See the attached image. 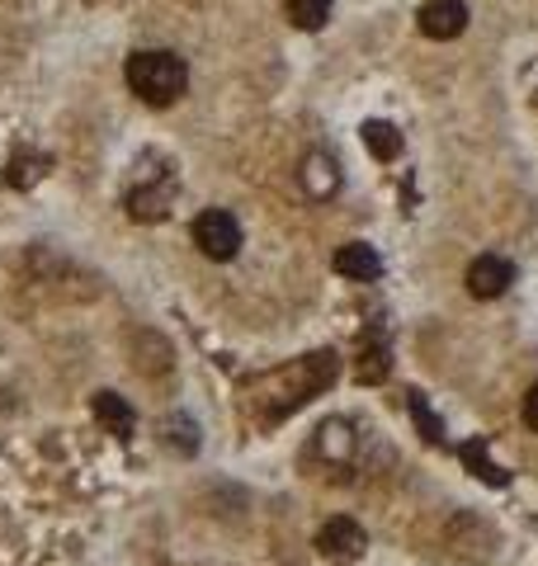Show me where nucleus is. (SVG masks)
Returning a JSON list of instances; mask_svg holds the SVG:
<instances>
[{"mask_svg":"<svg viewBox=\"0 0 538 566\" xmlns=\"http://www.w3.org/2000/svg\"><path fill=\"white\" fill-rule=\"evenodd\" d=\"M194 245L208 255V260H231L241 251V227L227 208H208L194 218Z\"/></svg>","mask_w":538,"mask_h":566,"instance_id":"nucleus-2","label":"nucleus"},{"mask_svg":"<svg viewBox=\"0 0 538 566\" xmlns=\"http://www.w3.org/2000/svg\"><path fill=\"white\" fill-rule=\"evenodd\" d=\"M354 374H359V382H383L387 378V349H379V345L364 349V359H359Z\"/></svg>","mask_w":538,"mask_h":566,"instance_id":"nucleus-16","label":"nucleus"},{"mask_svg":"<svg viewBox=\"0 0 538 566\" xmlns=\"http://www.w3.org/2000/svg\"><path fill=\"white\" fill-rule=\"evenodd\" d=\"M283 14H289L293 29H321L331 20V0H283Z\"/></svg>","mask_w":538,"mask_h":566,"instance_id":"nucleus-12","label":"nucleus"},{"mask_svg":"<svg viewBox=\"0 0 538 566\" xmlns=\"http://www.w3.org/2000/svg\"><path fill=\"white\" fill-rule=\"evenodd\" d=\"M317 547H321V557H331V562H354V557H364L369 534H364V528H359L354 520L335 515V520H327V524H321Z\"/></svg>","mask_w":538,"mask_h":566,"instance_id":"nucleus-3","label":"nucleus"},{"mask_svg":"<svg viewBox=\"0 0 538 566\" xmlns=\"http://www.w3.org/2000/svg\"><path fill=\"white\" fill-rule=\"evenodd\" d=\"M525 420H529L534 430H538V382L529 387V397H525Z\"/></svg>","mask_w":538,"mask_h":566,"instance_id":"nucleus-17","label":"nucleus"},{"mask_svg":"<svg viewBox=\"0 0 538 566\" xmlns=\"http://www.w3.org/2000/svg\"><path fill=\"white\" fill-rule=\"evenodd\" d=\"M359 133H364V147H369L373 156H379V161H397V156H402V133L392 128V123L369 118Z\"/></svg>","mask_w":538,"mask_h":566,"instance_id":"nucleus-10","label":"nucleus"},{"mask_svg":"<svg viewBox=\"0 0 538 566\" xmlns=\"http://www.w3.org/2000/svg\"><path fill=\"white\" fill-rule=\"evenodd\" d=\"M48 170V156H10V170H6V180L10 185H20V189H29L39 175Z\"/></svg>","mask_w":538,"mask_h":566,"instance_id":"nucleus-14","label":"nucleus"},{"mask_svg":"<svg viewBox=\"0 0 538 566\" xmlns=\"http://www.w3.org/2000/svg\"><path fill=\"white\" fill-rule=\"evenodd\" d=\"M458 458H463V468H468L477 482H487V486H506V482H510L506 468L492 463V453H487V444H482V439H468V444L458 449Z\"/></svg>","mask_w":538,"mask_h":566,"instance_id":"nucleus-9","label":"nucleus"},{"mask_svg":"<svg viewBox=\"0 0 538 566\" xmlns=\"http://www.w3.org/2000/svg\"><path fill=\"white\" fill-rule=\"evenodd\" d=\"M128 212L137 222H156V218H166L170 212V185L161 180V185H142V189H128Z\"/></svg>","mask_w":538,"mask_h":566,"instance_id":"nucleus-8","label":"nucleus"},{"mask_svg":"<svg viewBox=\"0 0 538 566\" xmlns=\"http://www.w3.org/2000/svg\"><path fill=\"white\" fill-rule=\"evenodd\" d=\"M161 434H166L170 449H179V453H194V449H199V439H194V420H185V416L161 420Z\"/></svg>","mask_w":538,"mask_h":566,"instance_id":"nucleus-15","label":"nucleus"},{"mask_svg":"<svg viewBox=\"0 0 538 566\" xmlns=\"http://www.w3.org/2000/svg\"><path fill=\"white\" fill-rule=\"evenodd\" d=\"M302 185H308V193H317V199L335 193L340 175H335V161H331V156H308V161H302Z\"/></svg>","mask_w":538,"mask_h":566,"instance_id":"nucleus-11","label":"nucleus"},{"mask_svg":"<svg viewBox=\"0 0 538 566\" xmlns=\"http://www.w3.org/2000/svg\"><path fill=\"white\" fill-rule=\"evenodd\" d=\"M90 411H95V420H100L114 439H128V434H133V424H137L133 406L123 401L118 392H95V401H90Z\"/></svg>","mask_w":538,"mask_h":566,"instance_id":"nucleus-7","label":"nucleus"},{"mask_svg":"<svg viewBox=\"0 0 538 566\" xmlns=\"http://www.w3.org/2000/svg\"><path fill=\"white\" fill-rule=\"evenodd\" d=\"M123 76H128L137 99H147V104H175L179 95H185V85H189V66L179 62L175 52L147 48V52H133Z\"/></svg>","mask_w":538,"mask_h":566,"instance_id":"nucleus-1","label":"nucleus"},{"mask_svg":"<svg viewBox=\"0 0 538 566\" xmlns=\"http://www.w3.org/2000/svg\"><path fill=\"white\" fill-rule=\"evenodd\" d=\"M406 406H411V416H416L421 434L430 439V444H444V424L435 420V411H430V401H425L421 392H406Z\"/></svg>","mask_w":538,"mask_h":566,"instance_id":"nucleus-13","label":"nucleus"},{"mask_svg":"<svg viewBox=\"0 0 538 566\" xmlns=\"http://www.w3.org/2000/svg\"><path fill=\"white\" fill-rule=\"evenodd\" d=\"M468 29V6L463 0H425L421 6V33L425 39H458V33Z\"/></svg>","mask_w":538,"mask_h":566,"instance_id":"nucleus-4","label":"nucleus"},{"mask_svg":"<svg viewBox=\"0 0 538 566\" xmlns=\"http://www.w3.org/2000/svg\"><path fill=\"white\" fill-rule=\"evenodd\" d=\"M515 283V264L506 255H477L468 264V293L473 297H500Z\"/></svg>","mask_w":538,"mask_h":566,"instance_id":"nucleus-5","label":"nucleus"},{"mask_svg":"<svg viewBox=\"0 0 538 566\" xmlns=\"http://www.w3.org/2000/svg\"><path fill=\"white\" fill-rule=\"evenodd\" d=\"M331 264H335V274L359 279V283H369V279H379V274H383V260H379V251H373V245H364V241L340 245Z\"/></svg>","mask_w":538,"mask_h":566,"instance_id":"nucleus-6","label":"nucleus"}]
</instances>
